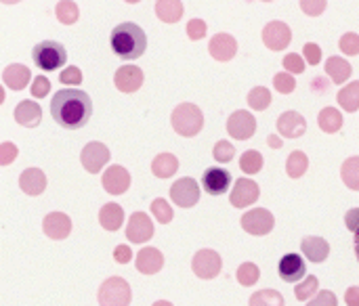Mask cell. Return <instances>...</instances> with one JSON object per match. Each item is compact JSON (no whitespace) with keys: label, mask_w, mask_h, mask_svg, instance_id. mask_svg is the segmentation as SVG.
<instances>
[{"label":"cell","mask_w":359,"mask_h":306,"mask_svg":"<svg viewBox=\"0 0 359 306\" xmlns=\"http://www.w3.org/2000/svg\"><path fill=\"white\" fill-rule=\"evenodd\" d=\"M345 225H347V229H349V231L358 233L359 231V208H353V210H349V212H347V216H345Z\"/></svg>","instance_id":"cell-53"},{"label":"cell","mask_w":359,"mask_h":306,"mask_svg":"<svg viewBox=\"0 0 359 306\" xmlns=\"http://www.w3.org/2000/svg\"><path fill=\"white\" fill-rule=\"evenodd\" d=\"M326 4H328V0H301V8H303V13L309 15V17L322 15V13L326 11Z\"/></svg>","instance_id":"cell-47"},{"label":"cell","mask_w":359,"mask_h":306,"mask_svg":"<svg viewBox=\"0 0 359 306\" xmlns=\"http://www.w3.org/2000/svg\"><path fill=\"white\" fill-rule=\"evenodd\" d=\"M339 46H341V50H343L345 55H349V57H355V55H359V34H355V32H347V34H343V36H341Z\"/></svg>","instance_id":"cell-43"},{"label":"cell","mask_w":359,"mask_h":306,"mask_svg":"<svg viewBox=\"0 0 359 306\" xmlns=\"http://www.w3.org/2000/svg\"><path fill=\"white\" fill-rule=\"evenodd\" d=\"M114 260H116L118 265L130 263V260H133V250H130L128 246H118V248L114 250Z\"/></svg>","instance_id":"cell-52"},{"label":"cell","mask_w":359,"mask_h":306,"mask_svg":"<svg viewBox=\"0 0 359 306\" xmlns=\"http://www.w3.org/2000/svg\"><path fill=\"white\" fill-rule=\"evenodd\" d=\"M114 84L120 92H137L143 86V69L137 65H122L114 76Z\"/></svg>","instance_id":"cell-16"},{"label":"cell","mask_w":359,"mask_h":306,"mask_svg":"<svg viewBox=\"0 0 359 306\" xmlns=\"http://www.w3.org/2000/svg\"><path fill=\"white\" fill-rule=\"evenodd\" d=\"M248 306H284V296L278 290H261L250 296Z\"/></svg>","instance_id":"cell-35"},{"label":"cell","mask_w":359,"mask_h":306,"mask_svg":"<svg viewBox=\"0 0 359 306\" xmlns=\"http://www.w3.org/2000/svg\"><path fill=\"white\" fill-rule=\"evenodd\" d=\"M179 170V160L172 153H160L151 162V172L158 179H170Z\"/></svg>","instance_id":"cell-27"},{"label":"cell","mask_w":359,"mask_h":306,"mask_svg":"<svg viewBox=\"0 0 359 306\" xmlns=\"http://www.w3.org/2000/svg\"><path fill=\"white\" fill-rule=\"evenodd\" d=\"M170 124L181 137H196L204 128V113L196 103H179L170 116Z\"/></svg>","instance_id":"cell-3"},{"label":"cell","mask_w":359,"mask_h":306,"mask_svg":"<svg viewBox=\"0 0 359 306\" xmlns=\"http://www.w3.org/2000/svg\"><path fill=\"white\" fill-rule=\"evenodd\" d=\"M248 105H250L255 111H265V109L271 105V92H269V88H265V86H255V88L248 92Z\"/></svg>","instance_id":"cell-36"},{"label":"cell","mask_w":359,"mask_h":306,"mask_svg":"<svg viewBox=\"0 0 359 306\" xmlns=\"http://www.w3.org/2000/svg\"><path fill=\"white\" fill-rule=\"evenodd\" d=\"M303 57H305V61H307L309 65H318V63L322 61V48H320V44L307 42V44L303 46Z\"/></svg>","instance_id":"cell-49"},{"label":"cell","mask_w":359,"mask_h":306,"mask_svg":"<svg viewBox=\"0 0 359 306\" xmlns=\"http://www.w3.org/2000/svg\"><path fill=\"white\" fill-rule=\"evenodd\" d=\"M19 187L25 195H40L46 189V174L40 168H27L19 176Z\"/></svg>","instance_id":"cell-21"},{"label":"cell","mask_w":359,"mask_h":306,"mask_svg":"<svg viewBox=\"0 0 359 306\" xmlns=\"http://www.w3.org/2000/svg\"><path fill=\"white\" fill-rule=\"evenodd\" d=\"M126 237L133 244H145L154 237V223L145 212H135L126 225Z\"/></svg>","instance_id":"cell-13"},{"label":"cell","mask_w":359,"mask_h":306,"mask_svg":"<svg viewBox=\"0 0 359 306\" xmlns=\"http://www.w3.org/2000/svg\"><path fill=\"white\" fill-rule=\"evenodd\" d=\"M339 105H341L345 111H349V113L358 111L359 109V80H353L351 84H347V86H343V88L339 90Z\"/></svg>","instance_id":"cell-31"},{"label":"cell","mask_w":359,"mask_h":306,"mask_svg":"<svg viewBox=\"0 0 359 306\" xmlns=\"http://www.w3.org/2000/svg\"><path fill=\"white\" fill-rule=\"evenodd\" d=\"M156 15L164 23H177L183 17V2L181 0H158Z\"/></svg>","instance_id":"cell-29"},{"label":"cell","mask_w":359,"mask_h":306,"mask_svg":"<svg viewBox=\"0 0 359 306\" xmlns=\"http://www.w3.org/2000/svg\"><path fill=\"white\" fill-rule=\"evenodd\" d=\"M282 65L290 74H303L305 71V57H301L299 53H290V55L284 57Z\"/></svg>","instance_id":"cell-44"},{"label":"cell","mask_w":359,"mask_h":306,"mask_svg":"<svg viewBox=\"0 0 359 306\" xmlns=\"http://www.w3.org/2000/svg\"><path fill=\"white\" fill-rule=\"evenodd\" d=\"M29 80H32V74H29V69H27L25 65H21V63H11V65H6L4 71H2V82H4V86H8L11 90H23V88L29 84Z\"/></svg>","instance_id":"cell-22"},{"label":"cell","mask_w":359,"mask_h":306,"mask_svg":"<svg viewBox=\"0 0 359 306\" xmlns=\"http://www.w3.org/2000/svg\"><path fill=\"white\" fill-rule=\"evenodd\" d=\"M208 53L212 55V59L217 61H231L238 53V42L231 34H217L212 36L210 44H208Z\"/></svg>","instance_id":"cell-19"},{"label":"cell","mask_w":359,"mask_h":306,"mask_svg":"<svg viewBox=\"0 0 359 306\" xmlns=\"http://www.w3.org/2000/svg\"><path fill=\"white\" fill-rule=\"evenodd\" d=\"M341 176H343V183L349 189L359 191V155H353V158L345 160V164L341 168Z\"/></svg>","instance_id":"cell-33"},{"label":"cell","mask_w":359,"mask_h":306,"mask_svg":"<svg viewBox=\"0 0 359 306\" xmlns=\"http://www.w3.org/2000/svg\"><path fill=\"white\" fill-rule=\"evenodd\" d=\"M124 2H128V4H137V2H141V0H124Z\"/></svg>","instance_id":"cell-60"},{"label":"cell","mask_w":359,"mask_h":306,"mask_svg":"<svg viewBox=\"0 0 359 306\" xmlns=\"http://www.w3.org/2000/svg\"><path fill=\"white\" fill-rule=\"evenodd\" d=\"M151 214H154V218H156L158 223H162V225H168V223L172 221V208H170V204H168L166 200H162V197H158V200L151 202Z\"/></svg>","instance_id":"cell-39"},{"label":"cell","mask_w":359,"mask_h":306,"mask_svg":"<svg viewBox=\"0 0 359 306\" xmlns=\"http://www.w3.org/2000/svg\"><path fill=\"white\" fill-rule=\"evenodd\" d=\"M191 269L200 279H215L223 271V260L215 250H200L191 260Z\"/></svg>","instance_id":"cell-6"},{"label":"cell","mask_w":359,"mask_h":306,"mask_svg":"<svg viewBox=\"0 0 359 306\" xmlns=\"http://www.w3.org/2000/svg\"><path fill=\"white\" fill-rule=\"evenodd\" d=\"M50 116L59 126L78 130L88 124L93 116V101L80 88H63L55 92L50 101Z\"/></svg>","instance_id":"cell-1"},{"label":"cell","mask_w":359,"mask_h":306,"mask_svg":"<svg viewBox=\"0 0 359 306\" xmlns=\"http://www.w3.org/2000/svg\"><path fill=\"white\" fill-rule=\"evenodd\" d=\"M259 277H261V271H259L257 265H252V263L240 265V269H238V281H240V286L250 288V286H255L259 281Z\"/></svg>","instance_id":"cell-38"},{"label":"cell","mask_w":359,"mask_h":306,"mask_svg":"<svg viewBox=\"0 0 359 306\" xmlns=\"http://www.w3.org/2000/svg\"><path fill=\"white\" fill-rule=\"evenodd\" d=\"M154 306H175L172 302H168V300H158V302H154Z\"/></svg>","instance_id":"cell-57"},{"label":"cell","mask_w":359,"mask_h":306,"mask_svg":"<svg viewBox=\"0 0 359 306\" xmlns=\"http://www.w3.org/2000/svg\"><path fill=\"white\" fill-rule=\"evenodd\" d=\"M345 302H347V306H359V288L358 286H353V288H349V290L345 292Z\"/></svg>","instance_id":"cell-54"},{"label":"cell","mask_w":359,"mask_h":306,"mask_svg":"<svg viewBox=\"0 0 359 306\" xmlns=\"http://www.w3.org/2000/svg\"><path fill=\"white\" fill-rule=\"evenodd\" d=\"M206 21L204 19H191L189 23H187V36L191 38V40H202L204 36H206Z\"/></svg>","instance_id":"cell-48"},{"label":"cell","mask_w":359,"mask_h":306,"mask_svg":"<svg viewBox=\"0 0 359 306\" xmlns=\"http://www.w3.org/2000/svg\"><path fill=\"white\" fill-rule=\"evenodd\" d=\"M311 88H313V92H326V90H328L326 78H316V80L311 82Z\"/></svg>","instance_id":"cell-55"},{"label":"cell","mask_w":359,"mask_h":306,"mask_svg":"<svg viewBox=\"0 0 359 306\" xmlns=\"http://www.w3.org/2000/svg\"><path fill=\"white\" fill-rule=\"evenodd\" d=\"M97 300L101 306H128L133 300V292L122 277H109L101 284Z\"/></svg>","instance_id":"cell-5"},{"label":"cell","mask_w":359,"mask_h":306,"mask_svg":"<svg viewBox=\"0 0 359 306\" xmlns=\"http://www.w3.org/2000/svg\"><path fill=\"white\" fill-rule=\"evenodd\" d=\"M0 2H4V4H17V2H21V0H0Z\"/></svg>","instance_id":"cell-59"},{"label":"cell","mask_w":359,"mask_h":306,"mask_svg":"<svg viewBox=\"0 0 359 306\" xmlns=\"http://www.w3.org/2000/svg\"><path fill=\"white\" fill-rule=\"evenodd\" d=\"M32 59H34V65L38 69H42V71H55V69H61L65 65L67 50L57 40H44V42H40V44L34 46Z\"/></svg>","instance_id":"cell-4"},{"label":"cell","mask_w":359,"mask_h":306,"mask_svg":"<svg viewBox=\"0 0 359 306\" xmlns=\"http://www.w3.org/2000/svg\"><path fill=\"white\" fill-rule=\"evenodd\" d=\"M263 42L269 50H284L292 42V32L284 21H269L263 27Z\"/></svg>","instance_id":"cell-11"},{"label":"cell","mask_w":359,"mask_h":306,"mask_svg":"<svg viewBox=\"0 0 359 306\" xmlns=\"http://www.w3.org/2000/svg\"><path fill=\"white\" fill-rule=\"evenodd\" d=\"M307 306H339V300L330 290H322L320 294H316V298Z\"/></svg>","instance_id":"cell-51"},{"label":"cell","mask_w":359,"mask_h":306,"mask_svg":"<svg viewBox=\"0 0 359 306\" xmlns=\"http://www.w3.org/2000/svg\"><path fill=\"white\" fill-rule=\"evenodd\" d=\"M29 90H32L34 99H44L50 92V80L46 76H36L32 86H29Z\"/></svg>","instance_id":"cell-45"},{"label":"cell","mask_w":359,"mask_h":306,"mask_svg":"<svg viewBox=\"0 0 359 306\" xmlns=\"http://www.w3.org/2000/svg\"><path fill=\"white\" fill-rule=\"evenodd\" d=\"M273 86H276V90H278V92H282V95H290V92H294V88H297L294 74H290V71L276 74V78H273Z\"/></svg>","instance_id":"cell-41"},{"label":"cell","mask_w":359,"mask_h":306,"mask_svg":"<svg viewBox=\"0 0 359 306\" xmlns=\"http://www.w3.org/2000/svg\"><path fill=\"white\" fill-rule=\"evenodd\" d=\"M59 80H61V84H67V86H78V84H82V71H80L76 65H67V67L61 71Z\"/></svg>","instance_id":"cell-46"},{"label":"cell","mask_w":359,"mask_h":306,"mask_svg":"<svg viewBox=\"0 0 359 306\" xmlns=\"http://www.w3.org/2000/svg\"><path fill=\"white\" fill-rule=\"evenodd\" d=\"M301 250H303V254L307 256V260H311V263H316V265H320V263H324L326 258H328V254H330V244L324 239V237H305L303 242H301Z\"/></svg>","instance_id":"cell-25"},{"label":"cell","mask_w":359,"mask_h":306,"mask_svg":"<svg viewBox=\"0 0 359 306\" xmlns=\"http://www.w3.org/2000/svg\"><path fill=\"white\" fill-rule=\"evenodd\" d=\"M55 15L63 25H74L80 17V11H78V4L74 0H61V2H57Z\"/></svg>","instance_id":"cell-34"},{"label":"cell","mask_w":359,"mask_h":306,"mask_svg":"<svg viewBox=\"0 0 359 306\" xmlns=\"http://www.w3.org/2000/svg\"><path fill=\"white\" fill-rule=\"evenodd\" d=\"M326 74L334 84H345L351 78V63L343 57H330L326 61Z\"/></svg>","instance_id":"cell-28"},{"label":"cell","mask_w":359,"mask_h":306,"mask_svg":"<svg viewBox=\"0 0 359 306\" xmlns=\"http://www.w3.org/2000/svg\"><path fill=\"white\" fill-rule=\"evenodd\" d=\"M164 267V256L156 248H143L137 254V271L143 275H156Z\"/></svg>","instance_id":"cell-24"},{"label":"cell","mask_w":359,"mask_h":306,"mask_svg":"<svg viewBox=\"0 0 359 306\" xmlns=\"http://www.w3.org/2000/svg\"><path fill=\"white\" fill-rule=\"evenodd\" d=\"M261 195V189L255 181L250 179H238L233 189H231V195H229V204L233 208H248L252 206Z\"/></svg>","instance_id":"cell-12"},{"label":"cell","mask_w":359,"mask_h":306,"mask_svg":"<svg viewBox=\"0 0 359 306\" xmlns=\"http://www.w3.org/2000/svg\"><path fill=\"white\" fill-rule=\"evenodd\" d=\"M170 200L172 204L181 206V208H191L198 204L200 200V187L194 179L185 176V179H179L172 187H170Z\"/></svg>","instance_id":"cell-10"},{"label":"cell","mask_w":359,"mask_h":306,"mask_svg":"<svg viewBox=\"0 0 359 306\" xmlns=\"http://www.w3.org/2000/svg\"><path fill=\"white\" fill-rule=\"evenodd\" d=\"M233 155H236V149H233V145H231L229 141H219V143L215 145V149H212V158H215L219 164L231 162Z\"/></svg>","instance_id":"cell-42"},{"label":"cell","mask_w":359,"mask_h":306,"mask_svg":"<svg viewBox=\"0 0 359 306\" xmlns=\"http://www.w3.org/2000/svg\"><path fill=\"white\" fill-rule=\"evenodd\" d=\"M267 145L273 147V149H280V147L284 145V141H282V137H278V134H269V137H267Z\"/></svg>","instance_id":"cell-56"},{"label":"cell","mask_w":359,"mask_h":306,"mask_svg":"<svg viewBox=\"0 0 359 306\" xmlns=\"http://www.w3.org/2000/svg\"><path fill=\"white\" fill-rule=\"evenodd\" d=\"M42 231L46 237H50L55 242L65 239L72 233V218L63 212H50L42 221Z\"/></svg>","instance_id":"cell-17"},{"label":"cell","mask_w":359,"mask_h":306,"mask_svg":"<svg viewBox=\"0 0 359 306\" xmlns=\"http://www.w3.org/2000/svg\"><path fill=\"white\" fill-rule=\"evenodd\" d=\"M355 256H358L359 260V231L355 233Z\"/></svg>","instance_id":"cell-58"},{"label":"cell","mask_w":359,"mask_h":306,"mask_svg":"<svg viewBox=\"0 0 359 306\" xmlns=\"http://www.w3.org/2000/svg\"><path fill=\"white\" fill-rule=\"evenodd\" d=\"M240 168H242V172H246V174H257V172H261V170H263V155H261L257 149L244 151L242 158H240Z\"/></svg>","instance_id":"cell-37"},{"label":"cell","mask_w":359,"mask_h":306,"mask_svg":"<svg viewBox=\"0 0 359 306\" xmlns=\"http://www.w3.org/2000/svg\"><path fill=\"white\" fill-rule=\"evenodd\" d=\"M278 130L286 139H299L307 130V120L299 111H284L278 118Z\"/></svg>","instance_id":"cell-20"},{"label":"cell","mask_w":359,"mask_h":306,"mask_svg":"<svg viewBox=\"0 0 359 306\" xmlns=\"http://www.w3.org/2000/svg\"><path fill=\"white\" fill-rule=\"evenodd\" d=\"M276 225V218L269 210L265 208H252L242 216V229L250 235H267L271 233Z\"/></svg>","instance_id":"cell-7"},{"label":"cell","mask_w":359,"mask_h":306,"mask_svg":"<svg viewBox=\"0 0 359 306\" xmlns=\"http://www.w3.org/2000/svg\"><path fill=\"white\" fill-rule=\"evenodd\" d=\"M202 187L208 195H223L229 191L231 187V174L223 168H206L204 176H202Z\"/></svg>","instance_id":"cell-15"},{"label":"cell","mask_w":359,"mask_h":306,"mask_svg":"<svg viewBox=\"0 0 359 306\" xmlns=\"http://www.w3.org/2000/svg\"><path fill=\"white\" fill-rule=\"evenodd\" d=\"M227 132H229V137H233L238 141H248L257 132V118L250 111L240 109V111H236V113L229 116V120H227Z\"/></svg>","instance_id":"cell-8"},{"label":"cell","mask_w":359,"mask_h":306,"mask_svg":"<svg viewBox=\"0 0 359 306\" xmlns=\"http://www.w3.org/2000/svg\"><path fill=\"white\" fill-rule=\"evenodd\" d=\"M280 277L288 284H297L307 275V265L301 254H286L278 265Z\"/></svg>","instance_id":"cell-18"},{"label":"cell","mask_w":359,"mask_h":306,"mask_svg":"<svg viewBox=\"0 0 359 306\" xmlns=\"http://www.w3.org/2000/svg\"><path fill=\"white\" fill-rule=\"evenodd\" d=\"M343 113L339 111V109H334V107H324L322 111H320V116H318V126L324 130V132H328V134H334V132H339L341 128H343Z\"/></svg>","instance_id":"cell-30"},{"label":"cell","mask_w":359,"mask_h":306,"mask_svg":"<svg viewBox=\"0 0 359 306\" xmlns=\"http://www.w3.org/2000/svg\"><path fill=\"white\" fill-rule=\"evenodd\" d=\"M15 120H17V124L25 126V128H36L42 120V109L38 103H34L29 99L19 101L15 107Z\"/></svg>","instance_id":"cell-23"},{"label":"cell","mask_w":359,"mask_h":306,"mask_svg":"<svg viewBox=\"0 0 359 306\" xmlns=\"http://www.w3.org/2000/svg\"><path fill=\"white\" fill-rule=\"evenodd\" d=\"M109 158H111L109 149H107L103 143H97V141L84 145V149H82V153H80V162H82L84 170L90 172V174L101 172V168L109 162Z\"/></svg>","instance_id":"cell-9"},{"label":"cell","mask_w":359,"mask_h":306,"mask_svg":"<svg viewBox=\"0 0 359 306\" xmlns=\"http://www.w3.org/2000/svg\"><path fill=\"white\" fill-rule=\"evenodd\" d=\"M103 187L109 195H122L128 191L130 187V174L124 166H109L105 172H103Z\"/></svg>","instance_id":"cell-14"},{"label":"cell","mask_w":359,"mask_h":306,"mask_svg":"<svg viewBox=\"0 0 359 306\" xmlns=\"http://www.w3.org/2000/svg\"><path fill=\"white\" fill-rule=\"evenodd\" d=\"M318 286H320V281H318V277L316 275H309V277H305V281L303 284H299L297 288H294V296H297V300H309L313 294H318Z\"/></svg>","instance_id":"cell-40"},{"label":"cell","mask_w":359,"mask_h":306,"mask_svg":"<svg viewBox=\"0 0 359 306\" xmlns=\"http://www.w3.org/2000/svg\"><path fill=\"white\" fill-rule=\"evenodd\" d=\"M145 48H147V36L137 23L124 21L111 29V50L120 59L135 61L145 53Z\"/></svg>","instance_id":"cell-2"},{"label":"cell","mask_w":359,"mask_h":306,"mask_svg":"<svg viewBox=\"0 0 359 306\" xmlns=\"http://www.w3.org/2000/svg\"><path fill=\"white\" fill-rule=\"evenodd\" d=\"M17 155H19L17 145H13V143H8V141L0 145V164H2V166H8Z\"/></svg>","instance_id":"cell-50"},{"label":"cell","mask_w":359,"mask_h":306,"mask_svg":"<svg viewBox=\"0 0 359 306\" xmlns=\"http://www.w3.org/2000/svg\"><path fill=\"white\" fill-rule=\"evenodd\" d=\"M307 168H309V158H307V153H303V151H292V153L288 155L286 172H288L290 179H301V176L307 172Z\"/></svg>","instance_id":"cell-32"},{"label":"cell","mask_w":359,"mask_h":306,"mask_svg":"<svg viewBox=\"0 0 359 306\" xmlns=\"http://www.w3.org/2000/svg\"><path fill=\"white\" fill-rule=\"evenodd\" d=\"M99 223L105 231H118L122 225H124V210L120 204H105L101 210H99Z\"/></svg>","instance_id":"cell-26"},{"label":"cell","mask_w":359,"mask_h":306,"mask_svg":"<svg viewBox=\"0 0 359 306\" xmlns=\"http://www.w3.org/2000/svg\"><path fill=\"white\" fill-rule=\"evenodd\" d=\"M263 2H273V0H263Z\"/></svg>","instance_id":"cell-61"}]
</instances>
